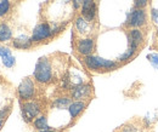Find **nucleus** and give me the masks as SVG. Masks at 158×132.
<instances>
[{"label": "nucleus", "mask_w": 158, "mask_h": 132, "mask_svg": "<svg viewBox=\"0 0 158 132\" xmlns=\"http://www.w3.org/2000/svg\"><path fill=\"white\" fill-rule=\"evenodd\" d=\"M83 62H84V66L91 72H111V70L118 69L120 67L119 62L106 59V58L95 56V55L84 56Z\"/></svg>", "instance_id": "f257e3e1"}, {"label": "nucleus", "mask_w": 158, "mask_h": 132, "mask_svg": "<svg viewBox=\"0 0 158 132\" xmlns=\"http://www.w3.org/2000/svg\"><path fill=\"white\" fill-rule=\"evenodd\" d=\"M52 64L48 57H40L35 64L33 78L39 84H49L52 80Z\"/></svg>", "instance_id": "f03ea898"}, {"label": "nucleus", "mask_w": 158, "mask_h": 132, "mask_svg": "<svg viewBox=\"0 0 158 132\" xmlns=\"http://www.w3.org/2000/svg\"><path fill=\"white\" fill-rule=\"evenodd\" d=\"M147 23V12L145 9H134L127 15L125 27L127 28H140Z\"/></svg>", "instance_id": "7ed1b4c3"}, {"label": "nucleus", "mask_w": 158, "mask_h": 132, "mask_svg": "<svg viewBox=\"0 0 158 132\" xmlns=\"http://www.w3.org/2000/svg\"><path fill=\"white\" fill-rule=\"evenodd\" d=\"M21 109H22V116L23 120L26 122H33V120L39 116L41 107L38 102L31 99V101H24L21 104Z\"/></svg>", "instance_id": "20e7f679"}, {"label": "nucleus", "mask_w": 158, "mask_h": 132, "mask_svg": "<svg viewBox=\"0 0 158 132\" xmlns=\"http://www.w3.org/2000/svg\"><path fill=\"white\" fill-rule=\"evenodd\" d=\"M17 94L21 101H31L35 96V85L32 78H24L17 87Z\"/></svg>", "instance_id": "39448f33"}, {"label": "nucleus", "mask_w": 158, "mask_h": 132, "mask_svg": "<svg viewBox=\"0 0 158 132\" xmlns=\"http://www.w3.org/2000/svg\"><path fill=\"white\" fill-rule=\"evenodd\" d=\"M32 41L38 44V42H43L48 39L54 38L52 37V30H51V27L49 23L46 22H41L39 24L35 26V28L33 29V33H32Z\"/></svg>", "instance_id": "423d86ee"}, {"label": "nucleus", "mask_w": 158, "mask_h": 132, "mask_svg": "<svg viewBox=\"0 0 158 132\" xmlns=\"http://www.w3.org/2000/svg\"><path fill=\"white\" fill-rule=\"evenodd\" d=\"M93 94V86L90 84H80L69 89V96L73 101H86Z\"/></svg>", "instance_id": "0eeeda50"}, {"label": "nucleus", "mask_w": 158, "mask_h": 132, "mask_svg": "<svg viewBox=\"0 0 158 132\" xmlns=\"http://www.w3.org/2000/svg\"><path fill=\"white\" fill-rule=\"evenodd\" d=\"M127 39H128V47L139 51V47L143 42L145 35L139 28H130L127 32Z\"/></svg>", "instance_id": "6e6552de"}, {"label": "nucleus", "mask_w": 158, "mask_h": 132, "mask_svg": "<svg viewBox=\"0 0 158 132\" xmlns=\"http://www.w3.org/2000/svg\"><path fill=\"white\" fill-rule=\"evenodd\" d=\"M76 50L81 56L93 55V52L95 50V40H94V38L88 37V38H81L77 40Z\"/></svg>", "instance_id": "1a4fd4ad"}, {"label": "nucleus", "mask_w": 158, "mask_h": 132, "mask_svg": "<svg viewBox=\"0 0 158 132\" xmlns=\"http://www.w3.org/2000/svg\"><path fill=\"white\" fill-rule=\"evenodd\" d=\"M81 16L86 19L88 22H94V19L96 18V14H98V6L95 0H83L81 4Z\"/></svg>", "instance_id": "9d476101"}, {"label": "nucleus", "mask_w": 158, "mask_h": 132, "mask_svg": "<svg viewBox=\"0 0 158 132\" xmlns=\"http://www.w3.org/2000/svg\"><path fill=\"white\" fill-rule=\"evenodd\" d=\"M74 27H76V30L78 32L80 35H89L91 33L90 22H88L81 15L76 18V21H74Z\"/></svg>", "instance_id": "9b49d317"}, {"label": "nucleus", "mask_w": 158, "mask_h": 132, "mask_svg": "<svg viewBox=\"0 0 158 132\" xmlns=\"http://www.w3.org/2000/svg\"><path fill=\"white\" fill-rule=\"evenodd\" d=\"M33 44L34 42L32 41V38L27 37L26 34H21V35L16 37V38L12 40L14 47L20 49V50H28V49H31L33 46Z\"/></svg>", "instance_id": "f8f14e48"}, {"label": "nucleus", "mask_w": 158, "mask_h": 132, "mask_svg": "<svg viewBox=\"0 0 158 132\" xmlns=\"http://www.w3.org/2000/svg\"><path fill=\"white\" fill-rule=\"evenodd\" d=\"M86 106H88V103L85 101H73L71 103V106L68 107V112H69L71 118L76 119L79 114L86 108Z\"/></svg>", "instance_id": "ddd939ff"}, {"label": "nucleus", "mask_w": 158, "mask_h": 132, "mask_svg": "<svg viewBox=\"0 0 158 132\" xmlns=\"http://www.w3.org/2000/svg\"><path fill=\"white\" fill-rule=\"evenodd\" d=\"M11 39H12V30H11V28L6 23L0 24V42H7Z\"/></svg>", "instance_id": "4468645a"}, {"label": "nucleus", "mask_w": 158, "mask_h": 132, "mask_svg": "<svg viewBox=\"0 0 158 132\" xmlns=\"http://www.w3.org/2000/svg\"><path fill=\"white\" fill-rule=\"evenodd\" d=\"M33 126L34 129H37L38 131L40 130H46V129H51L48 125V118L45 115H39L33 120Z\"/></svg>", "instance_id": "2eb2a0df"}, {"label": "nucleus", "mask_w": 158, "mask_h": 132, "mask_svg": "<svg viewBox=\"0 0 158 132\" xmlns=\"http://www.w3.org/2000/svg\"><path fill=\"white\" fill-rule=\"evenodd\" d=\"M72 102L73 101H72L71 97H59V98H56L54 101L52 106L55 108H57V109H68V107L71 106Z\"/></svg>", "instance_id": "dca6fc26"}, {"label": "nucleus", "mask_w": 158, "mask_h": 132, "mask_svg": "<svg viewBox=\"0 0 158 132\" xmlns=\"http://www.w3.org/2000/svg\"><path fill=\"white\" fill-rule=\"evenodd\" d=\"M136 54H138V51H136V50H133V49L128 47V50H127L123 55H120V56L117 58V62H119V63L129 62V61H131V59H133V57L135 56Z\"/></svg>", "instance_id": "f3484780"}, {"label": "nucleus", "mask_w": 158, "mask_h": 132, "mask_svg": "<svg viewBox=\"0 0 158 132\" xmlns=\"http://www.w3.org/2000/svg\"><path fill=\"white\" fill-rule=\"evenodd\" d=\"M10 9H11L10 0H1L0 1V17H4L5 15H7Z\"/></svg>", "instance_id": "a211bd4d"}, {"label": "nucleus", "mask_w": 158, "mask_h": 132, "mask_svg": "<svg viewBox=\"0 0 158 132\" xmlns=\"http://www.w3.org/2000/svg\"><path fill=\"white\" fill-rule=\"evenodd\" d=\"M2 59V64L6 67V68H12L15 64H16V58L12 56H7L5 58H1Z\"/></svg>", "instance_id": "6ab92c4d"}, {"label": "nucleus", "mask_w": 158, "mask_h": 132, "mask_svg": "<svg viewBox=\"0 0 158 132\" xmlns=\"http://www.w3.org/2000/svg\"><path fill=\"white\" fill-rule=\"evenodd\" d=\"M150 0H134L133 2V7L134 9H145L148 5Z\"/></svg>", "instance_id": "aec40b11"}, {"label": "nucleus", "mask_w": 158, "mask_h": 132, "mask_svg": "<svg viewBox=\"0 0 158 132\" xmlns=\"http://www.w3.org/2000/svg\"><path fill=\"white\" fill-rule=\"evenodd\" d=\"M147 59L150 61V63L152 64V67L155 69H158V54H151V55H148Z\"/></svg>", "instance_id": "412c9836"}, {"label": "nucleus", "mask_w": 158, "mask_h": 132, "mask_svg": "<svg viewBox=\"0 0 158 132\" xmlns=\"http://www.w3.org/2000/svg\"><path fill=\"white\" fill-rule=\"evenodd\" d=\"M12 54H11V50L9 49V47H6V46H0V57L1 58H5V57L7 56H11Z\"/></svg>", "instance_id": "4be33fe9"}, {"label": "nucleus", "mask_w": 158, "mask_h": 132, "mask_svg": "<svg viewBox=\"0 0 158 132\" xmlns=\"http://www.w3.org/2000/svg\"><path fill=\"white\" fill-rule=\"evenodd\" d=\"M10 113V108L9 107H6V108H4V109H1L0 110V121H5L6 120V118H7V115Z\"/></svg>", "instance_id": "5701e85b"}, {"label": "nucleus", "mask_w": 158, "mask_h": 132, "mask_svg": "<svg viewBox=\"0 0 158 132\" xmlns=\"http://www.w3.org/2000/svg\"><path fill=\"white\" fill-rule=\"evenodd\" d=\"M119 132H138V129L134 125H125V126H123L120 129Z\"/></svg>", "instance_id": "b1692460"}, {"label": "nucleus", "mask_w": 158, "mask_h": 132, "mask_svg": "<svg viewBox=\"0 0 158 132\" xmlns=\"http://www.w3.org/2000/svg\"><path fill=\"white\" fill-rule=\"evenodd\" d=\"M151 16H152V21L155 23H158V10L157 9H152L151 10Z\"/></svg>", "instance_id": "393cba45"}, {"label": "nucleus", "mask_w": 158, "mask_h": 132, "mask_svg": "<svg viewBox=\"0 0 158 132\" xmlns=\"http://www.w3.org/2000/svg\"><path fill=\"white\" fill-rule=\"evenodd\" d=\"M72 4H73L74 10H78V9H80V7H81L83 0H72Z\"/></svg>", "instance_id": "a878e982"}, {"label": "nucleus", "mask_w": 158, "mask_h": 132, "mask_svg": "<svg viewBox=\"0 0 158 132\" xmlns=\"http://www.w3.org/2000/svg\"><path fill=\"white\" fill-rule=\"evenodd\" d=\"M39 132H56V131H55V130L51 127V129H46V130H40Z\"/></svg>", "instance_id": "bb28decb"}, {"label": "nucleus", "mask_w": 158, "mask_h": 132, "mask_svg": "<svg viewBox=\"0 0 158 132\" xmlns=\"http://www.w3.org/2000/svg\"><path fill=\"white\" fill-rule=\"evenodd\" d=\"M2 124H4V122H2V121H0V130H1V127H2Z\"/></svg>", "instance_id": "cd10ccee"}, {"label": "nucleus", "mask_w": 158, "mask_h": 132, "mask_svg": "<svg viewBox=\"0 0 158 132\" xmlns=\"http://www.w3.org/2000/svg\"><path fill=\"white\" fill-rule=\"evenodd\" d=\"M157 38H158V30H157Z\"/></svg>", "instance_id": "c85d7f7f"}]
</instances>
